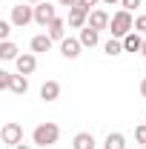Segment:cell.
<instances>
[{"label": "cell", "instance_id": "cell-31", "mask_svg": "<svg viewBox=\"0 0 146 149\" xmlns=\"http://www.w3.org/2000/svg\"><path fill=\"white\" fill-rule=\"evenodd\" d=\"M140 55H143V57H146V37H143V49H140Z\"/></svg>", "mask_w": 146, "mask_h": 149}, {"label": "cell", "instance_id": "cell-8", "mask_svg": "<svg viewBox=\"0 0 146 149\" xmlns=\"http://www.w3.org/2000/svg\"><path fill=\"white\" fill-rule=\"evenodd\" d=\"M15 66H17V74H32L37 69V57L35 52H23V55L15 60Z\"/></svg>", "mask_w": 146, "mask_h": 149}, {"label": "cell", "instance_id": "cell-12", "mask_svg": "<svg viewBox=\"0 0 146 149\" xmlns=\"http://www.w3.org/2000/svg\"><path fill=\"white\" fill-rule=\"evenodd\" d=\"M80 43H83L86 49H95V46L100 43V32H97V29H92V26L80 29Z\"/></svg>", "mask_w": 146, "mask_h": 149}, {"label": "cell", "instance_id": "cell-14", "mask_svg": "<svg viewBox=\"0 0 146 149\" xmlns=\"http://www.w3.org/2000/svg\"><path fill=\"white\" fill-rule=\"evenodd\" d=\"M52 43H55V40H52L49 35H35L32 37V52H35V55H43V52L52 49Z\"/></svg>", "mask_w": 146, "mask_h": 149}, {"label": "cell", "instance_id": "cell-27", "mask_svg": "<svg viewBox=\"0 0 146 149\" xmlns=\"http://www.w3.org/2000/svg\"><path fill=\"white\" fill-rule=\"evenodd\" d=\"M140 97H146V77L140 80Z\"/></svg>", "mask_w": 146, "mask_h": 149}, {"label": "cell", "instance_id": "cell-32", "mask_svg": "<svg viewBox=\"0 0 146 149\" xmlns=\"http://www.w3.org/2000/svg\"><path fill=\"white\" fill-rule=\"evenodd\" d=\"M138 149H146V146H138Z\"/></svg>", "mask_w": 146, "mask_h": 149}, {"label": "cell", "instance_id": "cell-28", "mask_svg": "<svg viewBox=\"0 0 146 149\" xmlns=\"http://www.w3.org/2000/svg\"><path fill=\"white\" fill-rule=\"evenodd\" d=\"M23 3H32V6H37V3H43V0H23Z\"/></svg>", "mask_w": 146, "mask_h": 149}, {"label": "cell", "instance_id": "cell-33", "mask_svg": "<svg viewBox=\"0 0 146 149\" xmlns=\"http://www.w3.org/2000/svg\"><path fill=\"white\" fill-rule=\"evenodd\" d=\"M143 123H146V118H143Z\"/></svg>", "mask_w": 146, "mask_h": 149}, {"label": "cell", "instance_id": "cell-19", "mask_svg": "<svg viewBox=\"0 0 146 149\" xmlns=\"http://www.w3.org/2000/svg\"><path fill=\"white\" fill-rule=\"evenodd\" d=\"M103 52H106V55H109V57H117V55H120V52H123V40H117V37H112L109 43L103 46Z\"/></svg>", "mask_w": 146, "mask_h": 149}, {"label": "cell", "instance_id": "cell-30", "mask_svg": "<svg viewBox=\"0 0 146 149\" xmlns=\"http://www.w3.org/2000/svg\"><path fill=\"white\" fill-rule=\"evenodd\" d=\"M15 149H32V146H29V143H20V146H15Z\"/></svg>", "mask_w": 146, "mask_h": 149}, {"label": "cell", "instance_id": "cell-2", "mask_svg": "<svg viewBox=\"0 0 146 149\" xmlns=\"http://www.w3.org/2000/svg\"><path fill=\"white\" fill-rule=\"evenodd\" d=\"M135 32V17H132V12L126 9H120V12H115L112 15V23H109V35L117 37V40H123L126 35Z\"/></svg>", "mask_w": 146, "mask_h": 149}, {"label": "cell", "instance_id": "cell-1", "mask_svg": "<svg viewBox=\"0 0 146 149\" xmlns=\"http://www.w3.org/2000/svg\"><path fill=\"white\" fill-rule=\"evenodd\" d=\"M57 141H60V126L52 123V120H46V123L32 129V143L35 146H55Z\"/></svg>", "mask_w": 146, "mask_h": 149}, {"label": "cell", "instance_id": "cell-22", "mask_svg": "<svg viewBox=\"0 0 146 149\" xmlns=\"http://www.w3.org/2000/svg\"><path fill=\"white\" fill-rule=\"evenodd\" d=\"M135 32H138V35H146V15H138V20H135Z\"/></svg>", "mask_w": 146, "mask_h": 149}, {"label": "cell", "instance_id": "cell-10", "mask_svg": "<svg viewBox=\"0 0 146 149\" xmlns=\"http://www.w3.org/2000/svg\"><path fill=\"white\" fill-rule=\"evenodd\" d=\"M46 35L52 40H66V20L63 17H55L49 26H46Z\"/></svg>", "mask_w": 146, "mask_h": 149}, {"label": "cell", "instance_id": "cell-5", "mask_svg": "<svg viewBox=\"0 0 146 149\" xmlns=\"http://www.w3.org/2000/svg\"><path fill=\"white\" fill-rule=\"evenodd\" d=\"M89 15H92L89 6H83V3L72 6V9H69V26H72V29H86V26H89Z\"/></svg>", "mask_w": 146, "mask_h": 149}, {"label": "cell", "instance_id": "cell-11", "mask_svg": "<svg viewBox=\"0 0 146 149\" xmlns=\"http://www.w3.org/2000/svg\"><path fill=\"white\" fill-rule=\"evenodd\" d=\"M109 23H112V17L103 12V9H95V12L89 15V26L97 29V32H100V29H109Z\"/></svg>", "mask_w": 146, "mask_h": 149}, {"label": "cell", "instance_id": "cell-24", "mask_svg": "<svg viewBox=\"0 0 146 149\" xmlns=\"http://www.w3.org/2000/svg\"><path fill=\"white\" fill-rule=\"evenodd\" d=\"M120 6H123L126 12H135V9L140 6V0H120Z\"/></svg>", "mask_w": 146, "mask_h": 149}, {"label": "cell", "instance_id": "cell-23", "mask_svg": "<svg viewBox=\"0 0 146 149\" xmlns=\"http://www.w3.org/2000/svg\"><path fill=\"white\" fill-rule=\"evenodd\" d=\"M9 80H12V72L0 69V89H6V92H9Z\"/></svg>", "mask_w": 146, "mask_h": 149}, {"label": "cell", "instance_id": "cell-29", "mask_svg": "<svg viewBox=\"0 0 146 149\" xmlns=\"http://www.w3.org/2000/svg\"><path fill=\"white\" fill-rule=\"evenodd\" d=\"M103 3H106V6H115V3H120V0H103Z\"/></svg>", "mask_w": 146, "mask_h": 149}, {"label": "cell", "instance_id": "cell-25", "mask_svg": "<svg viewBox=\"0 0 146 149\" xmlns=\"http://www.w3.org/2000/svg\"><path fill=\"white\" fill-rule=\"evenodd\" d=\"M57 3H60V6H69V9H72V6H77L80 0H57Z\"/></svg>", "mask_w": 146, "mask_h": 149}, {"label": "cell", "instance_id": "cell-13", "mask_svg": "<svg viewBox=\"0 0 146 149\" xmlns=\"http://www.w3.org/2000/svg\"><path fill=\"white\" fill-rule=\"evenodd\" d=\"M72 149H95V135L92 132H77L72 138Z\"/></svg>", "mask_w": 146, "mask_h": 149}, {"label": "cell", "instance_id": "cell-17", "mask_svg": "<svg viewBox=\"0 0 146 149\" xmlns=\"http://www.w3.org/2000/svg\"><path fill=\"white\" fill-rule=\"evenodd\" d=\"M0 57H3V60H17L20 49L12 43V40H0Z\"/></svg>", "mask_w": 146, "mask_h": 149}, {"label": "cell", "instance_id": "cell-6", "mask_svg": "<svg viewBox=\"0 0 146 149\" xmlns=\"http://www.w3.org/2000/svg\"><path fill=\"white\" fill-rule=\"evenodd\" d=\"M55 17H57V12H55L52 3L43 0V3H37V6H35V23H37V26H49Z\"/></svg>", "mask_w": 146, "mask_h": 149}, {"label": "cell", "instance_id": "cell-20", "mask_svg": "<svg viewBox=\"0 0 146 149\" xmlns=\"http://www.w3.org/2000/svg\"><path fill=\"white\" fill-rule=\"evenodd\" d=\"M135 141H138V146H146V123L135 126Z\"/></svg>", "mask_w": 146, "mask_h": 149}, {"label": "cell", "instance_id": "cell-3", "mask_svg": "<svg viewBox=\"0 0 146 149\" xmlns=\"http://www.w3.org/2000/svg\"><path fill=\"white\" fill-rule=\"evenodd\" d=\"M12 23L17 26V29H23V26H29L32 20H35V6L32 3H20V6H12Z\"/></svg>", "mask_w": 146, "mask_h": 149}, {"label": "cell", "instance_id": "cell-9", "mask_svg": "<svg viewBox=\"0 0 146 149\" xmlns=\"http://www.w3.org/2000/svg\"><path fill=\"white\" fill-rule=\"evenodd\" d=\"M57 97H60V83H57V80H46V83L40 86V100L55 103Z\"/></svg>", "mask_w": 146, "mask_h": 149}, {"label": "cell", "instance_id": "cell-4", "mask_svg": "<svg viewBox=\"0 0 146 149\" xmlns=\"http://www.w3.org/2000/svg\"><path fill=\"white\" fill-rule=\"evenodd\" d=\"M0 141H3L6 146H20V143H23V126L15 123V120L6 123V126L0 129Z\"/></svg>", "mask_w": 146, "mask_h": 149}, {"label": "cell", "instance_id": "cell-26", "mask_svg": "<svg viewBox=\"0 0 146 149\" xmlns=\"http://www.w3.org/2000/svg\"><path fill=\"white\" fill-rule=\"evenodd\" d=\"M80 3H83V6H89V9H92V6H97V3H103V0H80Z\"/></svg>", "mask_w": 146, "mask_h": 149}, {"label": "cell", "instance_id": "cell-18", "mask_svg": "<svg viewBox=\"0 0 146 149\" xmlns=\"http://www.w3.org/2000/svg\"><path fill=\"white\" fill-rule=\"evenodd\" d=\"M103 149H126V138L120 132H109L103 141Z\"/></svg>", "mask_w": 146, "mask_h": 149}, {"label": "cell", "instance_id": "cell-21", "mask_svg": "<svg viewBox=\"0 0 146 149\" xmlns=\"http://www.w3.org/2000/svg\"><path fill=\"white\" fill-rule=\"evenodd\" d=\"M12 20H0V40H9V35H12Z\"/></svg>", "mask_w": 146, "mask_h": 149}, {"label": "cell", "instance_id": "cell-7", "mask_svg": "<svg viewBox=\"0 0 146 149\" xmlns=\"http://www.w3.org/2000/svg\"><path fill=\"white\" fill-rule=\"evenodd\" d=\"M80 49H83L80 37H66V40H60V55L66 57V60H74V57H80Z\"/></svg>", "mask_w": 146, "mask_h": 149}, {"label": "cell", "instance_id": "cell-16", "mask_svg": "<svg viewBox=\"0 0 146 149\" xmlns=\"http://www.w3.org/2000/svg\"><path fill=\"white\" fill-rule=\"evenodd\" d=\"M140 49H143V35L132 32V35L123 37V52H140Z\"/></svg>", "mask_w": 146, "mask_h": 149}, {"label": "cell", "instance_id": "cell-15", "mask_svg": "<svg viewBox=\"0 0 146 149\" xmlns=\"http://www.w3.org/2000/svg\"><path fill=\"white\" fill-rule=\"evenodd\" d=\"M9 92H15V95H26V92H29V80H26V74H12V80H9Z\"/></svg>", "mask_w": 146, "mask_h": 149}]
</instances>
